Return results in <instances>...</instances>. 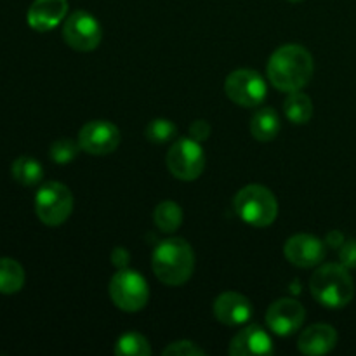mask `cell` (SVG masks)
Wrapping results in <instances>:
<instances>
[{
  "label": "cell",
  "instance_id": "1",
  "mask_svg": "<svg viewBox=\"0 0 356 356\" xmlns=\"http://www.w3.org/2000/svg\"><path fill=\"white\" fill-rule=\"evenodd\" d=\"M313 58L302 45L287 44L278 47L268 61V79L282 92H294L308 86L313 76Z\"/></svg>",
  "mask_w": 356,
  "mask_h": 356
},
{
  "label": "cell",
  "instance_id": "2",
  "mask_svg": "<svg viewBox=\"0 0 356 356\" xmlns=\"http://www.w3.org/2000/svg\"><path fill=\"white\" fill-rule=\"evenodd\" d=\"M155 277L169 287L186 284L195 270V252L184 238H167L155 247L152 256Z\"/></svg>",
  "mask_w": 356,
  "mask_h": 356
},
{
  "label": "cell",
  "instance_id": "3",
  "mask_svg": "<svg viewBox=\"0 0 356 356\" xmlns=\"http://www.w3.org/2000/svg\"><path fill=\"white\" fill-rule=\"evenodd\" d=\"M309 291L320 305L337 309L350 305L355 296V284L346 266L327 263L312 275Z\"/></svg>",
  "mask_w": 356,
  "mask_h": 356
},
{
  "label": "cell",
  "instance_id": "4",
  "mask_svg": "<svg viewBox=\"0 0 356 356\" xmlns=\"http://www.w3.org/2000/svg\"><path fill=\"white\" fill-rule=\"evenodd\" d=\"M233 209L247 225L254 228H266L277 219L278 200L271 190L263 184H249L235 195Z\"/></svg>",
  "mask_w": 356,
  "mask_h": 356
},
{
  "label": "cell",
  "instance_id": "5",
  "mask_svg": "<svg viewBox=\"0 0 356 356\" xmlns=\"http://www.w3.org/2000/svg\"><path fill=\"white\" fill-rule=\"evenodd\" d=\"M73 195L66 184L49 181L35 195V212L45 226H59L72 216Z\"/></svg>",
  "mask_w": 356,
  "mask_h": 356
},
{
  "label": "cell",
  "instance_id": "6",
  "mask_svg": "<svg viewBox=\"0 0 356 356\" xmlns=\"http://www.w3.org/2000/svg\"><path fill=\"white\" fill-rule=\"evenodd\" d=\"M108 292L117 308L122 312H141L149 299V289L145 278L138 271L122 268L111 277Z\"/></svg>",
  "mask_w": 356,
  "mask_h": 356
},
{
  "label": "cell",
  "instance_id": "7",
  "mask_svg": "<svg viewBox=\"0 0 356 356\" xmlns=\"http://www.w3.org/2000/svg\"><path fill=\"white\" fill-rule=\"evenodd\" d=\"M205 162L204 148L193 138H183L174 143L165 156L167 169L181 181L198 179L204 172Z\"/></svg>",
  "mask_w": 356,
  "mask_h": 356
},
{
  "label": "cell",
  "instance_id": "8",
  "mask_svg": "<svg viewBox=\"0 0 356 356\" xmlns=\"http://www.w3.org/2000/svg\"><path fill=\"white\" fill-rule=\"evenodd\" d=\"M225 92L242 108H256L266 99L268 87L263 76L254 70H235L225 82Z\"/></svg>",
  "mask_w": 356,
  "mask_h": 356
},
{
  "label": "cell",
  "instance_id": "9",
  "mask_svg": "<svg viewBox=\"0 0 356 356\" xmlns=\"http://www.w3.org/2000/svg\"><path fill=\"white\" fill-rule=\"evenodd\" d=\"M63 38L76 52H90L101 44L103 30L96 17L87 10H75L63 24Z\"/></svg>",
  "mask_w": 356,
  "mask_h": 356
},
{
  "label": "cell",
  "instance_id": "10",
  "mask_svg": "<svg viewBox=\"0 0 356 356\" xmlns=\"http://www.w3.org/2000/svg\"><path fill=\"white\" fill-rule=\"evenodd\" d=\"M120 131L108 120H90L80 129L79 146L89 155L104 156L113 153L120 145Z\"/></svg>",
  "mask_w": 356,
  "mask_h": 356
},
{
  "label": "cell",
  "instance_id": "11",
  "mask_svg": "<svg viewBox=\"0 0 356 356\" xmlns=\"http://www.w3.org/2000/svg\"><path fill=\"white\" fill-rule=\"evenodd\" d=\"M306 318L305 306L291 298L275 301L266 312V323L277 336L287 337L298 332Z\"/></svg>",
  "mask_w": 356,
  "mask_h": 356
},
{
  "label": "cell",
  "instance_id": "12",
  "mask_svg": "<svg viewBox=\"0 0 356 356\" xmlns=\"http://www.w3.org/2000/svg\"><path fill=\"white\" fill-rule=\"evenodd\" d=\"M327 243L309 233H299L285 242L284 254L291 264L298 268L318 266L325 259Z\"/></svg>",
  "mask_w": 356,
  "mask_h": 356
},
{
  "label": "cell",
  "instance_id": "13",
  "mask_svg": "<svg viewBox=\"0 0 356 356\" xmlns=\"http://www.w3.org/2000/svg\"><path fill=\"white\" fill-rule=\"evenodd\" d=\"M273 341L259 325H245L229 343L232 356H266L273 353Z\"/></svg>",
  "mask_w": 356,
  "mask_h": 356
},
{
  "label": "cell",
  "instance_id": "14",
  "mask_svg": "<svg viewBox=\"0 0 356 356\" xmlns=\"http://www.w3.org/2000/svg\"><path fill=\"white\" fill-rule=\"evenodd\" d=\"M252 312L249 299L238 292H222L214 301V316L228 327L245 325Z\"/></svg>",
  "mask_w": 356,
  "mask_h": 356
},
{
  "label": "cell",
  "instance_id": "15",
  "mask_svg": "<svg viewBox=\"0 0 356 356\" xmlns=\"http://www.w3.org/2000/svg\"><path fill=\"white\" fill-rule=\"evenodd\" d=\"M68 14V0H35L26 14V21L35 31H51Z\"/></svg>",
  "mask_w": 356,
  "mask_h": 356
},
{
  "label": "cell",
  "instance_id": "16",
  "mask_svg": "<svg viewBox=\"0 0 356 356\" xmlns=\"http://www.w3.org/2000/svg\"><path fill=\"white\" fill-rule=\"evenodd\" d=\"M337 332L332 325L327 323H316L308 327L305 332L299 336L298 348L302 355L320 356L327 355L336 348Z\"/></svg>",
  "mask_w": 356,
  "mask_h": 356
},
{
  "label": "cell",
  "instance_id": "17",
  "mask_svg": "<svg viewBox=\"0 0 356 356\" xmlns=\"http://www.w3.org/2000/svg\"><path fill=\"white\" fill-rule=\"evenodd\" d=\"M250 134L257 139V141H273L280 132V118H278L277 111L273 108H261L254 113L250 118Z\"/></svg>",
  "mask_w": 356,
  "mask_h": 356
},
{
  "label": "cell",
  "instance_id": "18",
  "mask_svg": "<svg viewBox=\"0 0 356 356\" xmlns=\"http://www.w3.org/2000/svg\"><path fill=\"white\" fill-rule=\"evenodd\" d=\"M24 285V270L13 257H0V294H16Z\"/></svg>",
  "mask_w": 356,
  "mask_h": 356
},
{
  "label": "cell",
  "instance_id": "19",
  "mask_svg": "<svg viewBox=\"0 0 356 356\" xmlns=\"http://www.w3.org/2000/svg\"><path fill=\"white\" fill-rule=\"evenodd\" d=\"M284 111L285 117L292 124H308L313 117V103L305 92L294 90V92H289L287 99L284 103Z\"/></svg>",
  "mask_w": 356,
  "mask_h": 356
},
{
  "label": "cell",
  "instance_id": "20",
  "mask_svg": "<svg viewBox=\"0 0 356 356\" xmlns=\"http://www.w3.org/2000/svg\"><path fill=\"white\" fill-rule=\"evenodd\" d=\"M10 172H13L14 181H17L23 186H37L44 177V167L40 165L37 159L19 156L13 162Z\"/></svg>",
  "mask_w": 356,
  "mask_h": 356
},
{
  "label": "cell",
  "instance_id": "21",
  "mask_svg": "<svg viewBox=\"0 0 356 356\" xmlns=\"http://www.w3.org/2000/svg\"><path fill=\"white\" fill-rule=\"evenodd\" d=\"M153 221L163 233H174L183 225V209L172 200H163L153 211Z\"/></svg>",
  "mask_w": 356,
  "mask_h": 356
},
{
  "label": "cell",
  "instance_id": "22",
  "mask_svg": "<svg viewBox=\"0 0 356 356\" xmlns=\"http://www.w3.org/2000/svg\"><path fill=\"white\" fill-rule=\"evenodd\" d=\"M115 355L118 356H148L152 355V346L148 339L138 332H127L118 337L115 344Z\"/></svg>",
  "mask_w": 356,
  "mask_h": 356
},
{
  "label": "cell",
  "instance_id": "23",
  "mask_svg": "<svg viewBox=\"0 0 356 356\" xmlns=\"http://www.w3.org/2000/svg\"><path fill=\"white\" fill-rule=\"evenodd\" d=\"M176 125L169 120V118H155V120L149 122L146 125V139L155 145H163V143H169L170 139L176 138Z\"/></svg>",
  "mask_w": 356,
  "mask_h": 356
},
{
  "label": "cell",
  "instance_id": "24",
  "mask_svg": "<svg viewBox=\"0 0 356 356\" xmlns=\"http://www.w3.org/2000/svg\"><path fill=\"white\" fill-rule=\"evenodd\" d=\"M79 149V143L72 141V139H58L49 148V156L58 165H66V163H72L76 159Z\"/></svg>",
  "mask_w": 356,
  "mask_h": 356
},
{
  "label": "cell",
  "instance_id": "25",
  "mask_svg": "<svg viewBox=\"0 0 356 356\" xmlns=\"http://www.w3.org/2000/svg\"><path fill=\"white\" fill-rule=\"evenodd\" d=\"M162 353L167 356H202L205 355V351L191 341H176V343L163 348Z\"/></svg>",
  "mask_w": 356,
  "mask_h": 356
},
{
  "label": "cell",
  "instance_id": "26",
  "mask_svg": "<svg viewBox=\"0 0 356 356\" xmlns=\"http://www.w3.org/2000/svg\"><path fill=\"white\" fill-rule=\"evenodd\" d=\"M339 259L343 266L348 270H355L356 268V240H346L343 245L339 247Z\"/></svg>",
  "mask_w": 356,
  "mask_h": 356
},
{
  "label": "cell",
  "instance_id": "27",
  "mask_svg": "<svg viewBox=\"0 0 356 356\" xmlns=\"http://www.w3.org/2000/svg\"><path fill=\"white\" fill-rule=\"evenodd\" d=\"M209 136H211V125L205 120H195L190 125V138H193L195 141L202 143L209 139Z\"/></svg>",
  "mask_w": 356,
  "mask_h": 356
},
{
  "label": "cell",
  "instance_id": "28",
  "mask_svg": "<svg viewBox=\"0 0 356 356\" xmlns=\"http://www.w3.org/2000/svg\"><path fill=\"white\" fill-rule=\"evenodd\" d=\"M129 259H131V257H129V252L125 249H122V247H117V249L111 252V263H113L118 270L127 268Z\"/></svg>",
  "mask_w": 356,
  "mask_h": 356
},
{
  "label": "cell",
  "instance_id": "29",
  "mask_svg": "<svg viewBox=\"0 0 356 356\" xmlns=\"http://www.w3.org/2000/svg\"><path fill=\"white\" fill-rule=\"evenodd\" d=\"M344 242H346V240H344L343 233L337 232V229L336 232H330L329 235H327V240H325L327 245H330V247H341Z\"/></svg>",
  "mask_w": 356,
  "mask_h": 356
},
{
  "label": "cell",
  "instance_id": "30",
  "mask_svg": "<svg viewBox=\"0 0 356 356\" xmlns=\"http://www.w3.org/2000/svg\"><path fill=\"white\" fill-rule=\"evenodd\" d=\"M289 2H301V0H289Z\"/></svg>",
  "mask_w": 356,
  "mask_h": 356
}]
</instances>
